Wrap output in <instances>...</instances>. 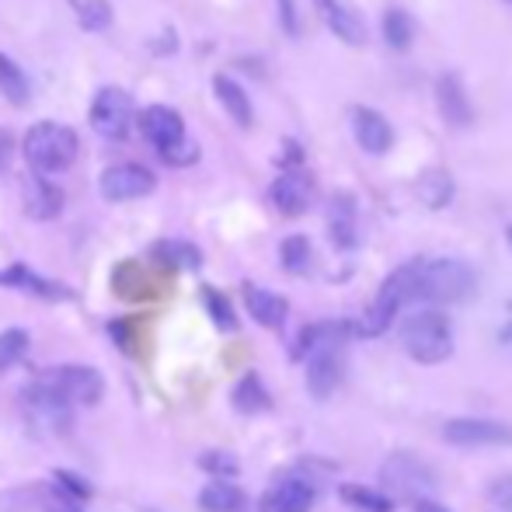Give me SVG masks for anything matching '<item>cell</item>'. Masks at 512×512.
<instances>
[{
  "mask_svg": "<svg viewBox=\"0 0 512 512\" xmlns=\"http://www.w3.org/2000/svg\"><path fill=\"white\" fill-rule=\"evenodd\" d=\"M488 499H492L499 509L512 512V478H495L492 485H488Z\"/></svg>",
  "mask_w": 512,
  "mask_h": 512,
  "instance_id": "836d02e7",
  "label": "cell"
},
{
  "mask_svg": "<svg viewBox=\"0 0 512 512\" xmlns=\"http://www.w3.org/2000/svg\"><path fill=\"white\" fill-rule=\"evenodd\" d=\"M199 467L209 474H216V478H230V474H237V460L230 457V453H220V450H209L199 457Z\"/></svg>",
  "mask_w": 512,
  "mask_h": 512,
  "instance_id": "4dcf8cb0",
  "label": "cell"
},
{
  "mask_svg": "<svg viewBox=\"0 0 512 512\" xmlns=\"http://www.w3.org/2000/svg\"><path fill=\"white\" fill-rule=\"evenodd\" d=\"M279 18H283L286 32L297 35V7H293V0H279Z\"/></svg>",
  "mask_w": 512,
  "mask_h": 512,
  "instance_id": "e575fe53",
  "label": "cell"
},
{
  "mask_svg": "<svg viewBox=\"0 0 512 512\" xmlns=\"http://www.w3.org/2000/svg\"><path fill=\"white\" fill-rule=\"evenodd\" d=\"M415 283H418V262H408V265H401V269H394L391 276L384 279L380 293L373 297V304L366 307V314L359 317L356 324H349L352 335H363V338L384 335L394 324V317H398V310L405 307L408 300H415Z\"/></svg>",
  "mask_w": 512,
  "mask_h": 512,
  "instance_id": "7a4b0ae2",
  "label": "cell"
},
{
  "mask_svg": "<svg viewBox=\"0 0 512 512\" xmlns=\"http://www.w3.org/2000/svg\"><path fill=\"white\" fill-rule=\"evenodd\" d=\"M39 387L56 394L60 401H74V405H98L105 394V380L95 366H60L39 377Z\"/></svg>",
  "mask_w": 512,
  "mask_h": 512,
  "instance_id": "52a82bcc",
  "label": "cell"
},
{
  "mask_svg": "<svg viewBox=\"0 0 512 512\" xmlns=\"http://www.w3.org/2000/svg\"><path fill=\"white\" fill-rule=\"evenodd\" d=\"M11 154H14V136L7 133V129H0V175H4L7 164H11Z\"/></svg>",
  "mask_w": 512,
  "mask_h": 512,
  "instance_id": "d590c367",
  "label": "cell"
},
{
  "mask_svg": "<svg viewBox=\"0 0 512 512\" xmlns=\"http://www.w3.org/2000/svg\"><path fill=\"white\" fill-rule=\"evenodd\" d=\"M418 199L429 209H443L453 199V178L443 168H429L418 178Z\"/></svg>",
  "mask_w": 512,
  "mask_h": 512,
  "instance_id": "7402d4cb",
  "label": "cell"
},
{
  "mask_svg": "<svg viewBox=\"0 0 512 512\" xmlns=\"http://www.w3.org/2000/svg\"><path fill=\"white\" fill-rule=\"evenodd\" d=\"M157 258H161V262H171V265H189V269H196V265L203 262L199 251L192 248V244H182V241L157 244Z\"/></svg>",
  "mask_w": 512,
  "mask_h": 512,
  "instance_id": "f1b7e54d",
  "label": "cell"
},
{
  "mask_svg": "<svg viewBox=\"0 0 512 512\" xmlns=\"http://www.w3.org/2000/svg\"><path fill=\"white\" fill-rule=\"evenodd\" d=\"M506 338H509V342H512V324H509V328H506Z\"/></svg>",
  "mask_w": 512,
  "mask_h": 512,
  "instance_id": "74e56055",
  "label": "cell"
},
{
  "mask_svg": "<svg viewBox=\"0 0 512 512\" xmlns=\"http://www.w3.org/2000/svg\"><path fill=\"white\" fill-rule=\"evenodd\" d=\"M133 122V98L122 88H102L95 95V105H91V126L95 133H102L105 140H122Z\"/></svg>",
  "mask_w": 512,
  "mask_h": 512,
  "instance_id": "9c48e42d",
  "label": "cell"
},
{
  "mask_svg": "<svg viewBox=\"0 0 512 512\" xmlns=\"http://www.w3.org/2000/svg\"><path fill=\"white\" fill-rule=\"evenodd\" d=\"M474 286H478L474 269L464 262H457V258L418 262L415 297L429 300V304H460V300L474 297Z\"/></svg>",
  "mask_w": 512,
  "mask_h": 512,
  "instance_id": "3957f363",
  "label": "cell"
},
{
  "mask_svg": "<svg viewBox=\"0 0 512 512\" xmlns=\"http://www.w3.org/2000/svg\"><path fill=\"white\" fill-rule=\"evenodd\" d=\"M352 133H356V143L366 150V154H384V150L394 143L391 122H387L380 112L363 108V105L352 108Z\"/></svg>",
  "mask_w": 512,
  "mask_h": 512,
  "instance_id": "4fadbf2b",
  "label": "cell"
},
{
  "mask_svg": "<svg viewBox=\"0 0 512 512\" xmlns=\"http://www.w3.org/2000/svg\"><path fill=\"white\" fill-rule=\"evenodd\" d=\"M328 234L335 248H352L356 244V203L349 196H335L328 206Z\"/></svg>",
  "mask_w": 512,
  "mask_h": 512,
  "instance_id": "d6986e66",
  "label": "cell"
},
{
  "mask_svg": "<svg viewBox=\"0 0 512 512\" xmlns=\"http://www.w3.org/2000/svg\"><path fill=\"white\" fill-rule=\"evenodd\" d=\"M244 304H248V314L255 317L262 328H283L286 314H290V304H286L279 293L258 290V286H244Z\"/></svg>",
  "mask_w": 512,
  "mask_h": 512,
  "instance_id": "2e32d148",
  "label": "cell"
},
{
  "mask_svg": "<svg viewBox=\"0 0 512 512\" xmlns=\"http://www.w3.org/2000/svg\"><path fill=\"white\" fill-rule=\"evenodd\" d=\"M140 129L147 143L164 157L168 164H192L199 157V147L185 136V119L168 105H150L140 115Z\"/></svg>",
  "mask_w": 512,
  "mask_h": 512,
  "instance_id": "277c9868",
  "label": "cell"
},
{
  "mask_svg": "<svg viewBox=\"0 0 512 512\" xmlns=\"http://www.w3.org/2000/svg\"><path fill=\"white\" fill-rule=\"evenodd\" d=\"M213 91H216V98H220V105L227 108V115L237 122L241 129H248L251 126V98H248V91L241 88V84L234 81V77H227V74H220V77H213Z\"/></svg>",
  "mask_w": 512,
  "mask_h": 512,
  "instance_id": "ac0fdd59",
  "label": "cell"
},
{
  "mask_svg": "<svg viewBox=\"0 0 512 512\" xmlns=\"http://www.w3.org/2000/svg\"><path fill=\"white\" fill-rule=\"evenodd\" d=\"M415 512H446L443 506H439V502H429V499H418L415 502Z\"/></svg>",
  "mask_w": 512,
  "mask_h": 512,
  "instance_id": "8d00e7d4",
  "label": "cell"
},
{
  "mask_svg": "<svg viewBox=\"0 0 512 512\" xmlns=\"http://www.w3.org/2000/svg\"><path fill=\"white\" fill-rule=\"evenodd\" d=\"M384 39L391 49H408L411 46V18L401 7H391L384 14Z\"/></svg>",
  "mask_w": 512,
  "mask_h": 512,
  "instance_id": "4316f807",
  "label": "cell"
},
{
  "mask_svg": "<svg viewBox=\"0 0 512 512\" xmlns=\"http://www.w3.org/2000/svg\"><path fill=\"white\" fill-rule=\"evenodd\" d=\"M380 485L391 495H401V499H425V495L436 488V471H432L425 460H418L415 453H391V457L380 464Z\"/></svg>",
  "mask_w": 512,
  "mask_h": 512,
  "instance_id": "8992f818",
  "label": "cell"
},
{
  "mask_svg": "<svg viewBox=\"0 0 512 512\" xmlns=\"http://www.w3.org/2000/svg\"><path fill=\"white\" fill-rule=\"evenodd\" d=\"M401 342H405L408 356L415 359V363L436 366L453 352L450 321H446V314H439V310H418V314H411L405 321Z\"/></svg>",
  "mask_w": 512,
  "mask_h": 512,
  "instance_id": "5b68a950",
  "label": "cell"
},
{
  "mask_svg": "<svg viewBox=\"0 0 512 512\" xmlns=\"http://www.w3.org/2000/svg\"><path fill=\"white\" fill-rule=\"evenodd\" d=\"M0 95H4L14 108L28 105V95H32V88H28V77L21 74L18 63L7 60L4 53H0Z\"/></svg>",
  "mask_w": 512,
  "mask_h": 512,
  "instance_id": "603a6c76",
  "label": "cell"
},
{
  "mask_svg": "<svg viewBox=\"0 0 512 512\" xmlns=\"http://www.w3.org/2000/svg\"><path fill=\"white\" fill-rule=\"evenodd\" d=\"M509 4H512V0H509Z\"/></svg>",
  "mask_w": 512,
  "mask_h": 512,
  "instance_id": "ab89813d",
  "label": "cell"
},
{
  "mask_svg": "<svg viewBox=\"0 0 512 512\" xmlns=\"http://www.w3.org/2000/svg\"><path fill=\"white\" fill-rule=\"evenodd\" d=\"M443 439L453 446H506L512 443V429L488 418H453L443 425Z\"/></svg>",
  "mask_w": 512,
  "mask_h": 512,
  "instance_id": "30bf717a",
  "label": "cell"
},
{
  "mask_svg": "<svg viewBox=\"0 0 512 512\" xmlns=\"http://www.w3.org/2000/svg\"><path fill=\"white\" fill-rule=\"evenodd\" d=\"M199 506L206 512H241L248 506V499H244L241 488L230 485V481H209L203 488V495H199Z\"/></svg>",
  "mask_w": 512,
  "mask_h": 512,
  "instance_id": "44dd1931",
  "label": "cell"
},
{
  "mask_svg": "<svg viewBox=\"0 0 512 512\" xmlns=\"http://www.w3.org/2000/svg\"><path fill=\"white\" fill-rule=\"evenodd\" d=\"M269 199L283 216H300V213H307L310 199H314V189H310V178H304L300 171H286L283 178L272 182Z\"/></svg>",
  "mask_w": 512,
  "mask_h": 512,
  "instance_id": "9a60e30c",
  "label": "cell"
},
{
  "mask_svg": "<svg viewBox=\"0 0 512 512\" xmlns=\"http://www.w3.org/2000/svg\"><path fill=\"white\" fill-rule=\"evenodd\" d=\"M77 150H81L77 133L60 122H35L25 136V161L39 178L63 175L77 161Z\"/></svg>",
  "mask_w": 512,
  "mask_h": 512,
  "instance_id": "6da1fadb",
  "label": "cell"
},
{
  "mask_svg": "<svg viewBox=\"0 0 512 512\" xmlns=\"http://www.w3.org/2000/svg\"><path fill=\"white\" fill-rule=\"evenodd\" d=\"M317 492L314 485L304 478H283L262 495L258 502V512H310Z\"/></svg>",
  "mask_w": 512,
  "mask_h": 512,
  "instance_id": "7c38bea8",
  "label": "cell"
},
{
  "mask_svg": "<svg viewBox=\"0 0 512 512\" xmlns=\"http://www.w3.org/2000/svg\"><path fill=\"white\" fill-rule=\"evenodd\" d=\"M272 401H269V391L262 387V380L255 373L241 377V384L234 387V408L244 411V415H255V411H265Z\"/></svg>",
  "mask_w": 512,
  "mask_h": 512,
  "instance_id": "cb8c5ba5",
  "label": "cell"
},
{
  "mask_svg": "<svg viewBox=\"0 0 512 512\" xmlns=\"http://www.w3.org/2000/svg\"><path fill=\"white\" fill-rule=\"evenodd\" d=\"M338 495H342L345 506L359 509V512H391V499L380 492H373V488H363V485H342L338 488Z\"/></svg>",
  "mask_w": 512,
  "mask_h": 512,
  "instance_id": "d4e9b609",
  "label": "cell"
},
{
  "mask_svg": "<svg viewBox=\"0 0 512 512\" xmlns=\"http://www.w3.org/2000/svg\"><path fill=\"white\" fill-rule=\"evenodd\" d=\"M203 297H206V307H209V314H213V321L220 324V328H227V331L234 328L237 321H234V310H230L227 300H223L216 290H206Z\"/></svg>",
  "mask_w": 512,
  "mask_h": 512,
  "instance_id": "d6a6232c",
  "label": "cell"
},
{
  "mask_svg": "<svg viewBox=\"0 0 512 512\" xmlns=\"http://www.w3.org/2000/svg\"><path fill=\"white\" fill-rule=\"evenodd\" d=\"M53 481L60 492L70 495V502H81V499H91V485L84 478H77V474L70 471H53Z\"/></svg>",
  "mask_w": 512,
  "mask_h": 512,
  "instance_id": "1f68e13d",
  "label": "cell"
},
{
  "mask_svg": "<svg viewBox=\"0 0 512 512\" xmlns=\"http://www.w3.org/2000/svg\"><path fill=\"white\" fill-rule=\"evenodd\" d=\"M283 265L290 272H307V265H310V241L307 237H286L283 241Z\"/></svg>",
  "mask_w": 512,
  "mask_h": 512,
  "instance_id": "f546056e",
  "label": "cell"
},
{
  "mask_svg": "<svg viewBox=\"0 0 512 512\" xmlns=\"http://www.w3.org/2000/svg\"><path fill=\"white\" fill-rule=\"evenodd\" d=\"M70 7L77 11L81 25L91 28V32H102V28L112 25V7H108V0H70Z\"/></svg>",
  "mask_w": 512,
  "mask_h": 512,
  "instance_id": "484cf974",
  "label": "cell"
},
{
  "mask_svg": "<svg viewBox=\"0 0 512 512\" xmlns=\"http://www.w3.org/2000/svg\"><path fill=\"white\" fill-rule=\"evenodd\" d=\"M317 7H321L324 21H328V28L338 35V39L349 42V46H363L366 42V21H363V14L349 4V0H317Z\"/></svg>",
  "mask_w": 512,
  "mask_h": 512,
  "instance_id": "5bb4252c",
  "label": "cell"
},
{
  "mask_svg": "<svg viewBox=\"0 0 512 512\" xmlns=\"http://www.w3.org/2000/svg\"><path fill=\"white\" fill-rule=\"evenodd\" d=\"M25 349H28V331H21V328L4 331V335H0V373L11 370V366L25 356Z\"/></svg>",
  "mask_w": 512,
  "mask_h": 512,
  "instance_id": "83f0119b",
  "label": "cell"
},
{
  "mask_svg": "<svg viewBox=\"0 0 512 512\" xmlns=\"http://www.w3.org/2000/svg\"><path fill=\"white\" fill-rule=\"evenodd\" d=\"M157 185L154 171L143 168V164H115V168H105L102 171V196L108 203H133V199H143L150 196Z\"/></svg>",
  "mask_w": 512,
  "mask_h": 512,
  "instance_id": "ba28073f",
  "label": "cell"
},
{
  "mask_svg": "<svg viewBox=\"0 0 512 512\" xmlns=\"http://www.w3.org/2000/svg\"><path fill=\"white\" fill-rule=\"evenodd\" d=\"M63 209V192L49 178H32L25 185V213L32 220H53Z\"/></svg>",
  "mask_w": 512,
  "mask_h": 512,
  "instance_id": "e0dca14e",
  "label": "cell"
},
{
  "mask_svg": "<svg viewBox=\"0 0 512 512\" xmlns=\"http://www.w3.org/2000/svg\"><path fill=\"white\" fill-rule=\"evenodd\" d=\"M436 98H439V108H443L446 122H453V126H464V122H471V105H467L464 88H460V81L453 74L439 77Z\"/></svg>",
  "mask_w": 512,
  "mask_h": 512,
  "instance_id": "ffe728a7",
  "label": "cell"
},
{
  "mask_svg": "<svg viewBox=\"0 0 512 512\" xmlns=\"http://www.w3.org/2000/svg\"><path fill=\"white\" fill-rule=\"evenodd\" d=\"M345 377V356H342V345H331V349L317 352L310 356V366H307V391L314 394L317 401L331 398L338 391Z\"/></svg>",
  "mask_w": 512,
  "mask_h": 512,
  "instance_id": "8fae6325",
  "label": "cell"
},
{
  "mask_svg": "<svg viewBox=\"0 0 512 512\" xmlns=\"http://www.w3.org/2000/svg\"><path fill=\"white\" fill-rule=\"evenodd\" d=\"M509 248H512V227H509Z\"/></svg>",
  "mask_w": 512,
  "mask_h": 512,
  "instance_id": "f35d334b",
  "label": "cell"
}]
</instances>
